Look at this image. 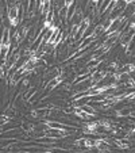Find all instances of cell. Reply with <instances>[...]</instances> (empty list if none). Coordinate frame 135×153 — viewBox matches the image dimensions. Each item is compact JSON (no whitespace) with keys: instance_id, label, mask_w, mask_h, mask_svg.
Segmentation results:
<instances>
[{"instance_id":"1","label":"cell","mask_w":135,"mask_h":153,"mask_svg":"<svg viewBox=\"0 0 135 153\" xmlns=\"http://www.w3.org/2000/svg\"><path fill=\"white\" fill-rule=\"evenodd\" d=\"M4 4H6V12L7 16H8V23L11 27H18V25L22 23V19H20V1H15V3H8L6 0H3Z\"/></svg>"},{"instance_id":"2","label":"cell","mask_w":135,"mask_h":153,"mask_svg":"<svg viewBox=\"0 0 135 153\" xmlns=\"http://www.w3.org/2000/svg\"><path fill=\"white\" fill-rule=\"evenodd\" d=\"M65 79H66V75L62 72V71H61V72L58 73V75H55L54 77L49 79V81H47V83L45 84V87H43V91H45V92H47V94L52 92V91L55 90L60 84H62L63 81H65Z\"/></svg>"},{"instance_id":"3","label":"cell","mask_w":135,"mask_h":153,"mask_svg":"<svg viewBox=\"0 0 135 153\" xmlns=\"http://www.w3.org/2000/svg\"><path fill=\"white\" fill-rule=\"evenodd\" d=\"M72 131L69 130H61V129H50V127H46L43 130V134L42 136H47V137H52V138H65V137L70 136Z\"/></svg>"},{"instance_id":"4","label":"cell","mask_w":135,"mask_h":153,"mask_svg":"<svg viewBox=\"0 0 135 153\" xmlns=\"http://www.w3.org/2000/svg\"><path fill=\"white\" fill-rule=\"evenodd\" d=\"M55 111L52 110L50 107H39V108H35V110H31L30 115L31 118H35V119H43V118H49L54 114Z\"/></svg>"},{"instance_id":"5","label":"cell","mask_w":135,"mask_h":153,"mask_svg":"<svg viewBox=\"0 0 135 153\" xmlns=\"http://www.w3.org/2000/svg\"><path fill=\"white\" fill-rule=\"evenodd\" d=\"M29 31H30V27L27 25H22L20 27H18L15 30V34H14V42L16 46H19L20 43L23 42V39L29 35Z\"/></svg>"},{"instance_id":"6","label":"cell","mask_w":135,"mask_h":153,"mask_svg":"<svg viewBox=\"0 0 135 153\" xmlns=\"http://www.w3.org/2000/svg\"><path fill=\"white\" fill-rule=\"evenodd\" d=\"M46 127H50V129H61V130H75L77 131L78 127L73 126V125H68V123H62V122L58 121H45L43 122Z\"/></svg>"},{"instance_id":"7","label":"cell","mask_w":135,"mask_h":153,"mask_svg":"<svg viewBox=\"0 0 135 153\" xmlns=\"http://www.w3.org/2000/svg\"><path fill=\"white\" fill-rule=\"evenodd\" d=\"M134 106H126L123 107V108H120V110H118L115 113V115L118 117V118H127V117H131L132 114H134Z\"/></svg>"},{"instance_id":"8","label":"cell","mask_w":135,"mask_h":153,"mask_svg":"<svg viewBox=\"0 0 135 153\" xmlns=\"http://www.w3.org/2000/svg\"><path fill=\"white\" fill-rule=\"evenodd\" d=\"M20 127L23 130V133H27L29 136H32L35 133V130H37V126L34 123H31L30 121H24L20 123Z\"/></svg>"},{"instance_id":"9","label":"cell","mask_w":135,"mask_h":153,"mask_svg":"<svg viewBox=\"0 0 135 153\" xmlns=\"http://www.w3.org/2000/svg\"><path fill=\"white\" fill-rule=\"evenodd\" d=\"M73 114H75L76 117H78L80 119H85V121H89V119L92 118V115H89L88 113H85V111L81 108L80 104H78V106H73Z\"/></svg>"},{"instance_id":"10","label":"cell","mask_w":135,"mask_h":153,"mask_svg":"<svg viewBox=\"0 0 135 153\" xmlns=\"http://www.w3.org/2000/svg\"><path fill=\"white\" fill-rule=\"evenodd\" d=\"M130 144H131V140H128L127 137H123V138H115L114 140V145L119 149H128Z\"/></svg>"},{"instance_id":"11","label":"cell","mask_w":135,"mask_h":153,"mask_svg":"<svg viewBox=\"0 0 135 153\" xmlns=\"http://www.w3.org/2000/svg\"><path fill=\"white\" fill-rule=\"evenodd\" d=\"M119 72L122 73H126V75H132L135 72V64L134 62H127V64H123L119 69Z\"/></svg>"},{"instance_id":"12","label":"cell","mask_w":135,"mask_h":153,"mask_svg":"<svg viewBox=\"0 0 135 153\" xmlns=\"http://www.w3.org/2000/svg\"><path fill=\"white\" fill-rule=\"evenodd\" d=\"M12 119H14V117H12V115H10V114L3 113V115H1V127H4L7 123L12 122Z\"/></svg>"},{"instance_id":"13","label":"cell","mask_w":135,"mask_h":153,"mask_svg":"<svg viewBox=\"0 0 135 153\" xmlns=\"http://www.w3.org/2000/svg\"><path fill=\"white\" fill-rule=\"evenodd\" d=\"M85 141H86V137L77 138V140H75V141H73V146H76V148H80V146L85 148Z\"/></svg>"},{"instance_id":"14","label":"cell","mask_w":135,"mask_h":153,"mask_svg":"<svg viewBox=\"0 0 135 153\" xmlns=\"http://www.w3.org/2000/svg\"><path fill=\"white\" fill-rule=\"evenodd\" d=\"M100 4V0H88V7L92 10V12H95V10L97 8V6ZM97 11V10H96Z\"/></svg>"},{"instance_id":"15","label":"cell","mask_w":135,"mask_h":153,"mask_svg":"<svg viewBox=\"0 0 135 153\" xmlns=\"http://www.w3.org/2000/svg\"><path fill=\"white\" fill-rule=\"evenodd\" d=\"M134 130H135V125H134Z\"/></svg>"}]
</instances>
